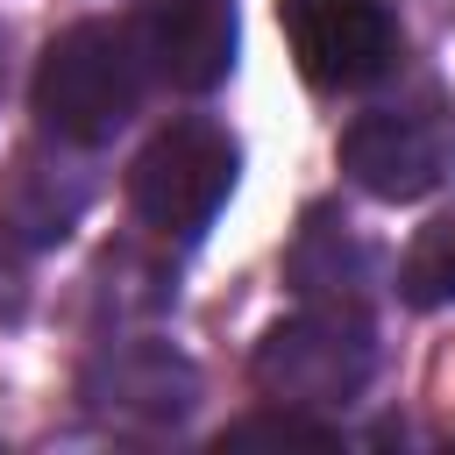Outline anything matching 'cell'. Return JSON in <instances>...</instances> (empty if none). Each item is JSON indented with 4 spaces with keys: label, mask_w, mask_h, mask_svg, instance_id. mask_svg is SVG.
<instances>
[{
    "label": "cell",
    "mask_w": 455,
    "mask_h": 455,
    "mask_svg": "<svg viewBox=\"0 0 455 455\" xmlns=\"http://www.w3.org/2000/svg\"><path fill=\"white\" fill-rule=\"evenodd\" d=\"M142 100V43L114 21L64 28L36 64V121L57 142H107Z\"/></svg>",
    "instance_id": "cell-1"
},
{
    "label": "cell",
    "mask_w": 455,
    "mask_h": 455,
    "mask_svg": "<svg viewBox=\"0 0 455 455\" xmlns=\"http://www.w3.org/2000/svg\"><path fill=\"white\" fill-rule=\"evenodd\" d=\"M249 370H256L263 398L299 405V412H334V405L363 398V384L377 370V341H370L363 306H306L256 341Z\"/></svg>",
    "instance_id": "cell-2"
},
{
    "label": "cell",
    "mask_w": 455,
    "mask_h": 455,
    "mask_svg": "<svg viewBox=\"0 0 455 455\" xmlns=\"http://www.w3.org/2000/svg\"><path fill=\"white\" fill-rule=\"evenodd\" d=\"M235 164H242V156H235L228 128H213V121H199V114L164 121V128L142 142V156L128 164V206H135L156 235L192 242V235L228 206Z\"/></svg>",
    "instance_id": "cell-3"
},
{
    "label": "cell",
    "mask_w": 455,
    "mask_h": 455,
    "mask_svg": "<svg viewBox=\"0 0 455 455\" xmlns=\"http://www.w3.org/2000/svg\"><path fill=\"white\" fill-rule=\"evenodd\" d=\"M277 28L299 71L327 92L377 85L398 64V21L384 0H277Z\"/></svg>",
    "instance_id": "cell-4"
},
{
    "label": "cell",
    "mask_w": 455,
    "mask_h": 455,
    "mask_svg": "<svg viewBox=\"0 0 455 455\" xmlns=\"http://www.w3.org/2000/svg\"><path fill=\"white\" fill-rule=\"evenodd\" d=\"M455 121L441 107H370L341 128V171L370 199H427L448 178Z\"/></svg>",
    "instance_id": "cell-5"
},
{
    "label": "cell",
    "mask_w": 455,
    "mask_h": 455,
    "mask_svg": "<svg viewBox=\"0 0 455 455\" xmlns=\"http://www.w3.org/2000/svg\"><path fill=\"white\" fill-rule=\"evenodd\" d=\"M142 57L171 92H213L235 71V0H156L142 14Z\"/></svg>",
    "instance_id": "cell-6"
},
{
    "label": "cell",
    "mask_w": 455,
    "mask_h": 455,
    "mask_svg": "<svg viewBox=\"0 0 455 455\" xmlns=\"http://www.w3.org/2000/svg\"><path fill=\"white\" fill-rule=\"evenodd\" d=\"M192 391H199L192 384V363L171 355L164 341H128L114 355H100L92 377H85V398L107 419H185L192 412Z\"/></svg>",
    "instance_id": "cell-7"
},
{
    "label": "cell",
    "mask_w": 455,
    "mask_h": 455,
    "mask_svg": "<svg viewBox=\"0 0 455 455\" xmlns=\"http://www.w3.org/2000/svg\"><path fill=\"white\" fill-rule=\"evenodd\" d=\"M284 277L313 299V306H355V284L370 277V256L348 242V228L334 220V213H306V228H299V242H291V256H284Z\"/></svg>",
    "instance_id": "cell-8"
},
{
    "label": "cell",
    "mask_w": 455,
    "mask_h": 455,
    "mask_svg": "<svg viewBox=\"0 0 455 455\" xmlns=\"http://www.w3.org/2000/svg\"><path fill=\"white\" fill-rule=\"evenodd\" d=\"M398 299L419 306V313L455 306V213L427 220V228L405 242V256H398Z\"/></svg>",
    "instance_id": "cell-9"
},
{
    "label": "cell",
    "mask_w": 455,
    "mask_h": 455,
    "mask_svg": "<svg viewBox=\"0 0 455 455\" xmlns=\"http://www.w3.org/2000/svg\"><path fill=\"white\" fill-rule=\"evenodd\" d=\"M277 441H306V448H327V441H334V427L306 419L299 405H277V412H256V419H242V427H228V434H220V448H277Z\"/></svg>",
    "instance_id": "cell-10"
}]
</instances>
